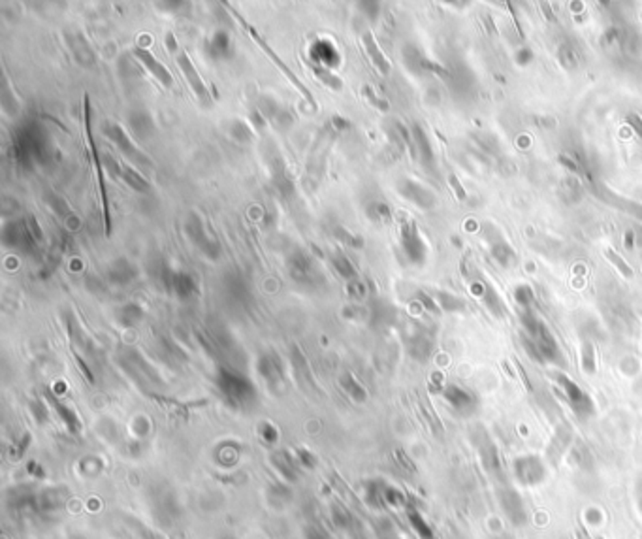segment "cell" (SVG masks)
I'll list each match as a JSON object with an SVG mask.
<instances>
[{
	"label": "cell",
	"instance_id": "obj_1",
	"mask_svg": "<svg viewBox=\"0 0 642 539\" xmlns=\"http://www.w3.org/2000/svg\"><path fill=\"white\" fill-rule=\"evenodd\" d=\"M215 387L228 406L236 407V409H245L256 400V389L253 381L247 376H243L232 368H227V366L217 369Z\"/></svg>",
	"mask_w": 642,
	"mask_h": 539
},
{
	"label": "cell",
	"instance_id": "obj_2",
	"mask_svg": "<svg viewBox=\"0 0 642 539\" xmlns=\"http://www.w3.org/2000/svg\"><path fill=\"white\" fill-rule=\"evenodd\" d=\"M83 113H85V136H87V146H89V151H91V161H93V164H95L96 181H98V192H100L104 229H106V236H110L111 234L110 200H108V189H106V174H104L102 151L96 148L95 138H93V133H91V106H89V98H85V104H83Z\"/></svg>",
	"mask_w": 642,
	"mask_h": 539
},
{
	"label": "cell",
	"instance_id": "obj_3",
	"mask_svg": "<svg viewBox=\"0 0 642 539\" xmlns=\"http://www.w3.org/2000/svg\"><path fill=\"white\" fill-rule=\"evenodd\" d=\"M185 234L189 238V242L198 251L204 255L205 259L217 260L222 255V247L217 236L211 230L207 229L205 221L198 214H190L185 221Z\"/></svg>",
	"mask_w": 642,
	"mask_h": 539
},
{
	"label": "cell",
	"instance_id": "obj_4",
	"mask_svg": "<svg viewBox=\"0 0 642 539\" xmlns=\"http://www.w3.org/2000/svg\"><path fill=\"white\" fill-rule=\"evenodd\" d=\"M159 281L168 295L179 298V300H189L198 295V281L192 273L179 270L172 266L170 262H164L159 270Z\"/></svg>",
	"mask_w": 642,
	"mask_h": 539
},
{
	"label": "cell",
	"instance_id": "obj_5",
	"mask_svg": "<svg viewBox=\"0 0 642 539\" xmlns=\"http://www.w3.org/2000/svg\"><path fill=\"white\" fill-rule=\"evenodd\" d=\"M102 130L104 134L108 136V140L115 144V148L121 151V155H123L132 166H139V168H151V166H153L151 159L132 141L128 133H126L119 123L108 121V123H104L102 125Z\"/></svg>",
	"mask_w": 642,
	"mask_h": 539
},
{
	"label": "cell",
	"instance_id": "obj_6",
	"mask_svg": "<svg viewBox=\"0 0 642 539\" xmlns=\"http://www.w3.org/2000/svg\"><path fill=\"white\" fill-rule=\"evenodd\" d=\"M400 244H402L403 255L415 266H424L428 259V245L424 242L420 230L415 221L403 219L400 225Z\"/></svg>",
	"mask_w": 642,
	"mask_h": 539
},
{
	"label": "cell",
	"instance_id": "obj_7",
	"mask_svg": "<svg viewBox=\"0 0 642 539\" xmlns=\"http://www.w3.org/2000/svg\"><path fill=\"white\" fill-rule=\"evenodd\" d=\"M552 377H554L555 385L563 391L567 404L578 419H588L595 413V406H593V400L590 398V394H586L569 376H565L563 371H554Z\"/></svg>",
	"mask_w": 642,
	"mask_h": 539
},
{
	"label": "cell",
	"instance_id": "obj_8",
	"mask_svg": "<svg viewBox=\"0 0 642 539\" xmlns=\"http://www.w3.org/2000/svg\"><path fill=\"white\" fill-rule=\"evenodd\" d=\"M286 270L292 281H296L299 285H314L322 279L319 264L314 259L303 249H296L288 255L286 259Z\"/></svg>",
	"mask_w": 642,
	"mask_h": 539
},
{
	"label": "cell",
	"instance_id": "obj_9",
	"mask_svg": "<svg viewBox=\"0 0 642 539\" xmlns=\"http://www.w3.org/2000/svg\"><path fill=\"white\" fill-rule=\"evenodd\" d=\"M102 163L106 166V170L113 174L115 178H119L126 187H130L132 191L136 192H149L151 191V183L147 181L136 166H132L126 161H119L110 153H102Z\"/></svg>",
	"mask_w": 642,
	"mask_h": 539
},
{
	"label": "cell",
	"instance_id": "obj_10",
	"mask_svg": "<svg viewBox=\"0 0 642 539\" xmlns=\"http://www.w3.org/2000/svg\"><path fill=\"white\" fill-rule=\"evenodd\" d=\"M233 15H236V17H238V19H240V21L243 23V25H245V29H247V32H249V34H251V38H253V40H255L256 44H258V45H260V47H262L264 51H266V55H268V57H270V59L273 60L275 65H277L279 70H281L283 74H286V78H288V80H290V82L294 83V87H296V89H298L299 93H301V95L306 96L307 102L311 104V106H313L314 110H317V102H314L313 93H311V91L307 89V87H306V85H303V83L299 82L298 76L294 74V72H292L290 68L286 67L285 62H283V59L279 57L277 53H275V51H273V49H271L270 44H268V42H266V40H264V38L260 36V32H258V30H256L255 27H253V25H249V23L245 21V19H243V17H241V15L238 14V12H236V10H233Z\"/></svg>",
	"mask_w": 642,
	"mask_h": 539
},
{
	"label": "cell",
	"instance_id": "obj_11",
	"mask_svg": "<svg viewBox=\"0 0 642 539\" xmlns=\"http://www.w3.org/2000/svg\"><path fill=\"white\" fill-rule=\"evenodd\" d=\"M512 472L520 485L524 487H537L542 481L547 479V466L542 464V460L533 455L518 457L512 462Z\"/></svg>",
	"mask_w": 642,
	"mask_h": 539
},
{
	"label": "cell",
	"instance_id": "obj_12",
	"mask_svg": "<svg viewBox=\"0 0 642 539\" xmlns=\"http://www.w3.org/2000/svg\"><path fill=\"white\" fill-rule=\"evenodd\" d=\"M529 338L533 340V343L537 345V351H539L540 358H542V364L544 362H550V364H555V366H563L565 364V358L562 355V349L558 345V341L552 336V332L548 330V326L540 321L539 326H537V330L533 334H527Z\"/></svg>",
	"mask_w": 642,
	"mask_h": 539
},
{
	"label": "cell",
	"instance_id": "obj_13",
	"mask_svg": "<svg viewBox=\"0 0 642 539\" xmlns=\"http://www.w3.org/2000/svg\"><path fill=\"white\" fill-rule=\"evenodd\" d=\"M175 62H177V67H179V70H181L183 76H185V80L189 83L190 91L194 93V96H196L198 100L204 104H211V91L205 85L204 78L198 74L196 67H194V62L190 60L189 55L185 51H179L175 55Z\"/></svg>",
	"mask_w": 642,
	"mask_h": 539
},
{
	"label": "cell",
	"instance_id": "obj_14",
	"mask_svg": "<svg viewBox=\"0 0 642 539\" xmlns=\"http://www.w3.org/2000/svg\"><path fill=\"white\" fill-rule=\"evenodd\" d=\"M256 369H258V376L262 377L266 385L273 391H277L285 385V366L275 351H268L258 356Z\"/></svg>",
	"mask_w": 642,
	"mask_h": 539
},
{
	"label": "cell",
	"instance_id": "obj_15",
	"mask_svg": "<svg viewBox=\"0 0 642 539\" xmlns=\"http://www.w3.org/2000/svg\"><path fill=\"white\" fill-rule=\"evenodd\" d=\"M497 500L499 505L503 509L505 517L511 520V525L514 526H525L527 523V509H525L524 502H522V496L514 490L512 487H501L497 490Z\"/></svg>",
	"mask_w": 642,
	"mask_h": 539
},
{
	"label": "cell",
	"instance_id": "obj_16",
	"mask_svg": "<svg viewBox=\"0 0 642 539\" xmlns=\"http://www.w3.org/2000/svg\"><path fill=\"white\" fill-rule=\"evenodd\" d=\"M2 236H4V244L10 245V247H15L19 251H32L34 245L38 244L34 236H32V230H30L27 217L19 219V221L8 222L4 230H2Z\"/></svg>",
	"mask_w": 642,
	"mask_h": 539
},
{
	"label": "cell",
	"instance_id": "obj_17",
	"mask_svg": "<svg viewBox=\"0 0 642 539\" xmlns=\"http://www.w3.org/2000/svg\"><path fill=\"white\" fill-rule=\"evenodd\" d=\"M309 62L328 70H336L341 65V53L332 40L319 38L309 47Z\"/></svg>",
	"mask_w": 642,
	"mask_h": 539
},
{
	"label": "cell",
	"instance_id": "obj_18",
	"mask_svg": "<svg viewBox=\"0 0 642 539\" xmlns=\"http://www.w3.org/2000/svg\"><path fill=\"white\" fill-rule=\"evenodd\" d=\"M398 192L402 194L403 198L415 204L420 209H431L437 204V196L426 187V185L418 183L415 179H402L398 183Z\"/></svg>",
	"mask_w": 642,
	"mask_h": 539
},
{
	"label": "cell",
	"instance_id": "obj_19",
	"mask_svg": "<svg viewBox=\"0 0 642 539\" xmlns=\"http://www.w3.org/2000/svg\"><path fill=\"white\" fill-rule=\"evenodd\" d=\"M132 55H134V57H136V59H138L139 62L146 67L147 72L153 76L154 80L161 83L162 87H166V89L174 87V76L170 74L168 68L164 67L161 60L157 59V57H154L153 53L149 51L147 47H144V45H136V47H134V51H132Z\"/></svg>",
	"mask_w": 642,
	"mask_h": 539
},
{
	"label": "cell",
	"instance_id": "obj_20",
	"mask_svg": "<svg viewBox=\"0 0 642 539\" xmlns=\"http://www.w3.org/2000/svg\"><path fill=\"white\" fill-rule=\"evenodd\" d=\"M443 398L460 415H471L477 409V396L460 385H446L443 389Z\"/></svg>",
	"mask_w": 642,
	"mask_h": 539
},
{
	"label": "cell",
	"instance_id": "obj_21",
	"mask_svg": "<svg viewBox=\"0 0 642 539\" xmlns=\"http://www.w3.org/2000/svg\"><path fill=\"white\" fill-rule=\"evenodd\" d=\"M205 55L213 60H225L230 59L233 53V44H232V38L228 34L227 30H215L211 36L205 40L204 44Z\"/></svg>",
	"mask_w": 642,
	"mask_h": 539
},
{
	"label": "cell",
	"instance_id": "obj_22",
	"mask_svg": "<svg viewBox=\"0 0 642 539\" xmlns=\"http://www.w3.org/2000/svg\"><path fill=\"white\" fill-rule=\"evenodd\" d=\"M136 277H138V270L128 259H115L108 264V270H106V279L117 287H124Z\"/></svg>",
	"mask_w": 642,
	"mask_h": 539
},
{
	"label": "cell",
	"instance_id": "obj_23",
	"mask_svg": "<svg viewBox=\"0 0 642 539\" xmlns=\"http://www.w3.org/2000/svg\"><path fill=\"white\" fill-rule=\"evenodd\" d=\"M260 113L266 117V121H270L281 128L290 126L292 121H294L290 110H286L283 104H279L275 98H270V96H264L260 100Z\"/></svg>",
	"mask_w": 642,
	"mask_h": 539
},
{
	"label": "cell",
	"instance_id": "obj_24",
	"mask_svg": "<svg viewBox=\"0 0 642 539\" xmlns=\"http://www.w3.org/2000/svg\"><path fill=\"white\" fill-rule=\"evenodd\" d=\"M362 44L365 47V53H367V57L373 62V67L379 70L382 76L390 74V70H392V65H390V60L385 55V51L380 49V45L377 44V40L373 36L371 30H364L362 32Z\"/></svg>",
	"mask_w": 642,
	"mask_h": 539
},
{
	"label": "cell",
	"instance_id": "obj_25",
	"mask_svg": "<svg viewBox=\"0 0 642 539\" xmlns=\"http://www.w3.org/2000/svg\"><path fill=\"white\" fill-rule=\"evenodd\" d=\"M482 441L477 439V450H479V457L484 466V470L492 475H501V460H499V452H497L496 445L490 439L488 436L481 437Z\"/></svg>",
	"mask_w": 642,
	"mask_h": 539
},
{
	"label": "cell",
	"instance_id": "obj_26",
	"mask_svg": "<svg viewBox=\"0 0 642 539\" xmlns=\"http://www.w3.org/2000/svg\"><path fill=\"white\" fill-rule=\"evenodd\" d=\"M47 400H49V404H51V407L55 409V413L58 415V419H60L62 424L66 426V430H68L70 434H80L81 421L72 407L66 406L65 402H60V400H58L55 394H51V392H47Z\"/></svg>",
	"mask_w": 642,
	"mask_h": 539
},
{
	"label": "cell",
	"instance_id": "obj_27",
	"mask_svg": "<svg viewBox=\"0 0 642 539\" xmlns=\"http://www.w3.org/2000/svg\"><path fill=\"white\" fill-rule=\"evenodd\" d=\"M66 498H68V492H66L65 488H49V490H45V492L38 496L36 509L42 511V513L60 511L65 507Z\"/></svg>",
	"mask_w": 642,
	"mask_h": 539
},
{
	"label": "cell",
	"instance_id": "obj_28",
	"mask_svg": "<svg viewBox=\"0 0 642 539\" xmlns=\"http://www.w3.org/2000/svg\"><path fill=\"white\" fill-rule=\"evenodd\" d=\"M411 130H413L416 155L420 157V161H422L426 166H433V163H435V153H433V148H431V141L430 138H428L426 130H424L420 125H413Z\"/></svg>",
	"mask_w": 642,
	"mask_h": 539
},
{
	"label": "cell",
	"instance_id": "obj_29",
	"mask_svg": "<svg viewBox=\"0 0 642 539\" xmlns=\"http://www.w3.org/2000/svg\"><path fill=\"white\" fill-rule=\"evenodd\" d=\"M146 317V310L139 306L138 302H128L121 306L117 310V321L119 325H123L124 328H132V326L139 325Z\"/></svg>",
	"mask_w": 642,
	"mask_h": 539
},
{
	"label": "cell",
	"instance_id": "obj_30",
	"mask_svg": "<svg viewBox=\"0 0 642 539\" xmlns=\"http://www.w3.org/2000/svg\"><path fill=\"white\" fill-rule=\"evenodd\" d=\"M330 262H332L334 270H336L343 279H347V283L358 279L356 266L352 264V260H350L343 251H336L334 255H330Z\"/></svg>",
	"mask_w": 642,
	"mask_h": 539
},
{
	"label": "cell",
	"instance_id": "obj_31",
	"mask_svg": "<svg viewBox=\"0 0 642 539\" xmlns=\"http://www.w3.org/2000/svg\"><path fill=\"white\" fill-rule=\"evenodd\" d=\"M407 518H409V525L411 528L415 530L416 536L420 539H437L435 538V532H433V528L430 526V523L424 518V515L415 507H409L407 509Z\"/></svg>",
	"mask_w": 642,
	"mask_h": 539
},
{
	"label": "cell",
	"instance_id": "obj_32",
	"mask_svg": "<svg viewBox=\"0 0 642 539\" xmlns=\"http://www.w3.org/2000/svg\"><path fill=\"white\" fill-rule=\"evenodd\" d=\"M309 68H311V72H313L314 78H317L322 85H326L328 89H334V91L343 89V80H341V78L334 72V70L317 67V65H313V62H309Z\"/></svg>",
	"mask_w": 642,
	"mask_h": 539
},
{
	"label": "cell",
	"instance_id": "obj_33",
	"mask_svg": "<svg viewBox=\"0 0 642 539\" xmlns=\"http://www.w3.org/2000/svg\"><path fill=\"white\" fill-rule=\"evenodd\" d=\"M271 460H273V466L277 468L279 473H281L285 479H288V481L296 479V475H298V472H296V470H298V466H296V460H294L288 452H283V450H281V452H275Z\"/></svg>",
	"mask_w": 642,
	"mask_h": 539
},
{
	"label": "cell",
	"instance_id": "obj_34",
	"mask_svg": "<svg viewBox=\"0 0 642 539\" xmlns=\"http://www.w3.org/2000/svg\"><path fill=\"white\" fill-rule=\"evenodd\" d=\"M227 130L228 134H230V138L238 141V144H249V141L255 138L253 126H249L247 123L241 121V119H232L227 125Z\"/></svg>",
	"mask_w": 642,
	"mask_h": 539
},
{
	"label": "cell",
	"instance_id": "obj_35",
	"mask_svg": "<svg viewBox=\"0 0 642 539\" xmlns=\"http://www.w3.org/2000/svg\"><path fill=\"white\" fill-rule=\"evenodd\" d=\"M492 257L496 260L497 264H501L503 268H509L516 260V253L512 249L511 245L507 244L505 240H497L492 244Z\"/></svg>",
	"mask_w": 642,
	"mask_h": 539
},
{
	"label": "cell",
	"instance_id": "obj_36",
	"mask_svg": "<svg viewBox=\"0 0 642 539\" xmlns=\"http://www.w3.org/2000/svg\"><path fill=\"white\" fill-rule=\"evenodd\" d=\"M130 128L138 138H147L153 133V119L146 111H136L130 115Z\"/></svg>",
	"mask_w": 642,
	"mask_h": 539
},
{
	"label": "cell",
	"instance_id": "obj_37",
	"mask_svg": "<svg viewBox=\"0 0 642 539\" xmlns=\"http://www.w3.org/2000/svg\"><path fill=\"white\" fill-rule=\"evenodd\" d=\"M341 387H343V391L349 394L350 398L358 402V404L365 402V398H367V391L364 389V385L360 383L352 374H343L341 376Z\"/></svg>",
	"mask_w": 642,
	"mask_h": 539
},
{
	"label": "cell",
	"instance_id": "obj_38",
	"mask_svg": "<svg viewBox=\"0 0 642 539\" xmlns=\"http://www.w3.org/2000/svg\"><path fill=\"white\" fill-rule=\"evenodd\" d=\"M365 215L369 217V221L379 222V225H387L392 221V209L385 202H373L365 209Z\"/></svg>",
	"mask_w": 642,
	"mask_h": 539
},
{
	"label": "cell",
	"instance_id": "obj_39",
	"mask_svg": "<svg viewBox=\"0 0 642 539\" xmlns=\"http://www.w3.org/2000/svg\"><path fill=\"white\" fill-rule=\"evenodd\" d=\"M580 364L586 374H595L597 369V362H595V347L591 341H584L582 349H580Z\"/></svg>",
	"mask_w": 642,
	"mask_h": 539
},
{
	"label": "cell",
	"instance_id": "obj_40",
	"mask_svg": "<svg viewBox=\"0 0 642 539\" xmlns=\"http://www.w3.org/2000/svg\"><path fill=\"white\" fill-rule=\"evenodd\" d=\"M605 257L610 260V264H612V266L616 268V270H618V272H620L623 277H628V279H633L635 272H633V268L629 266L628 262L623 260V257H621V255H618V253L614 251V249H605Z\"/></svg>",
	"mask_w": 642,
	"mask_h": 539
},
{
	"label": "cell",
	"instance_id": "obj_41",
	"mask_svg": "<svg viewBox=\"0 0 642 539\" xmlns=\"http://www.w3.org/2000/svg\"><path fill=\"white\" fill-rule=\"evenodd\" d=\"M334 236L336 240H339L341 244L347 245V247H362L364 245V238L358 236V234H352L349 229H345V227H336L334 229Z\"/></svg>",
	"mask_w": 642,
	"mask_h": 539
},
{
	"label": "cell",
	"instance_id": "obj_42",
	"mask_svg": "<svg viewBox=\"0 0 642 539\" xmlns=\"http://www.w3.org/2000/svg\"><path fill=\"white\" fill-rule=\"evenodd\" d=\"M533 300H535V293L529 285H518L514 288V302L518 303L522 310H531Z\"/></svg>",
	"mask_w": 642,
	"mask_h": 539
},
{
	"label": "cell",
	"instance_id": "obj_43",
	"mask_svg": "<svg viewBox=\"0 0 642 539\" xmlns=\"http://www.w3.org/2000/svg\"><path fill=\"white\" fill-rule=\"evenodd\" d=\"M435 302H439V308L445 311H460L466 308V303L460 298L448 295V293H437L435 296Z\"/></svg>",
	"mask_w": 642,
	"mask_h": 539
},
{
	"label": "cell",
	"instance_id": "obj_44",
	"mask_svg": "<svg viewBox=\"0 0 642 539\" xmlns=\"http://www.w3.org/2000/svg\"><path fill=\"white\" fill-rule=\"evenodd\" d=\"M382 500H385V505H388V507H400V505H405V494L400 492V490L394 487H385Z\"/></svg>",
	"mask_w": 642,
	"mask_h": 539
},
{
	"label": "cell",
	"instance_id": "obj_45",
	"mask_svg": "<svg viewBox=\"0 0 642 539\" xmlns=\"http://www.w3.org/2000/svg\"><path fill=\"white\" fill-rule=\"evenodd\" d=\"M362 95H364L365 98H367V102L371 104V106H375L377 110H380V111L390 110V104H388L382 96L377 95V93L373 91V87H369V85H364V87H362Z\"/></svg>",
	"mask_w": 642,
	"mask_h": 539
},
{
	"label": "cell",
	"instance_id": "obj_46",
	"mask_svg": "<svg viewBox=\"0 0 642 539\" xmlns=\"http://www.w3.org/2000/svg\"><path fill=\"white\" fill-rule=\"evenodd\" d=\"M560 60H562V65L565 68H577L580 59H578L577 51L571 47V45H562V49H560Z\"/></svg>",
	"mask_w": 642,
	"mask_h": 539
},
{
	"label": "cell",
	"instance_id": "obj_47",
	"mask_svg": "<svg viewBox=\"0 0 642 539\" xmlns=\"http://www.w3.org/2000/svg\"><path fill=\"white\" fill-rule=\"evenodd\" d=\"M260 437L264 439V444L273 445L279 439L277 428H275L273 424H270V422H262V424H260Z\"/></svg>",
	"mask_w": 642,
	"mask_h": 539
},
{
	"label": "cell",
	"instance_id": "obj_48",
	"mask_svg": "<svg viewBox=\"0 0 642 539\" xmlns=\"http://www.w3.org/2000/svg\"><path fill=\"white\" fill-rule=\"evenodd\" d=\"M535 59V53L529 49V47H520L518 51L514 53V62L518 65V67H529Z\"/></svg>",
	"mask_w": 642,
	"mask_h": 539
},
{
	"label": "cell",
	"instance_id": "obj_49",
	"mask_svg": "<svg viewBox=\"0 0 642 539\" xmlns=\"http://www.w3.org/2000/svg\"><path fill=\"white\" fill-rule=\"evenodd\" d=\"M334 520H336L337 526H341V528H350V523H352V517H350V513L341 505H336V509H334Z\"/></svg>",
	"mask_w": 642,
	"mask_h": 539
},
{
	"label": "cell",
	"instance_id": "obj_50",
	"mask_svg": "<svg viewBox=\"0 0 642 539\" xmlns=\"http://www.w3.org/2000/svg\"><path fill=\"white\" fill-rule=\"evenodd\" d=\"M626 123H628L629 128H631V130H633V133H635L639 138H642V117L639 115V113H633V111H631V113H628V117H626Z\"/></svg>",
	"mask_w": 642,
	"mask_h": 539
},
{
	"label": "cell",
	"instance_id": "obj_51",
	"mask_svg": "<svg viewBox=\"0 0 642 539\" xmlns=\"http://www.w3.org/2000/svg\"><path fill=\"white\" fill-rule=\"evenodd\" d=\"M448 185L452 187L454 194H456V198L458 200H466L467 198V192L463 189V185L460 183V179L456 178L454 174H448Z\"/></svg>",
	"mask_w": 642,
	"mask_h": 539
},
{
	"label": "cell",
	"instance_id": "obj_52",
	"mask_svg": "<svg viewBox=\"0 0 642 539\" xmlns=\"http://www.w3.org/2000/svg\"><path fill=\"white\" fill-rule=\"evenodd\" d=\"M296 458H298V462L303 466V468H313V466L317 464V458H314L307 449L296 450Z\"/></svg>",
	"mask_w": 642,
	"mask_h": 539
},
{
	"label": "cell",
	"instance_id": "obj_53",
	"mask_svg": "<svg viewBox=\"0 0 642 539\" xmlns=\"http://www.w3.org/2000/svg\"><path fill=\"white\" fill-rule=\"evenodd\" d=\"M347 290H349L350 296H354V298H360V296H364L365 287H364V283H362V281L356 279V281H350L349 285H347Z\"/></svg>",
	"mask_w": 642,
	"mask_h": 539
},
{
	"label": "cell",
	"instance_id": "obj_54",
	"mask_svg": "<svg viewBox=\"0 0 642 539\" xmlns=\"http://www.w3.org/2000/svg\"><path fill=\"white\" fill-rule=\"evenodd\" d=\"M558 161H560V164H562V166H565L567 170L573 172V174L580 172V166H578V163H575V161H573V159H569L567 155H558Z\"/></svg>",
	"mask_w": 642,
	"mask_h": 539
},
{
	"label": "cell",
	"instance_id": "obj_55",
	"mask_svg": "<svg viewBox=\"0 0 642 539\" xmlns=\"http://www.w3.org/2000/svg\"><path fill=\"white\" fill-rule=\"evenodd\" d=\"M332 126H334L336 130H339V133H343V130L350 128V123L345 117H341V115H334V117H332Z\"/></svg>",
	"mask_w": 642,
	"mask_h": 539
},
{
	"label": "cell",
	"instance_id": "obj_56",
	"mask_svg": "<svg viewBox=\"0 0 642 539\" xmlns=\"http://www.w3.org/2000/svg\"><path fill=\"white\" fill-rule=\"evenodd\" d=\"M633 240H635V234H633V232H628L626 238H623V244H626L628 249H633Z\"/></svg>",
	"mask_w": 642,
	"mask_h": 539
},
{
	"label": "cell",
	"instance_id": "obj_57",
	"mask_svg": "<svg viewBox=\"0 0 642 539\" xmlns=\"http://www.w3.org/2000/svg\"><path fill=\"white\" fill-rule=\"evenodd\" d=\"M637 503H639V511L642 513V479L639 481V487H637Z\"/></svg>",
	"mask_w": 642,
	"mask_h": 539
},
{
	"label": "cell",
	"instance_id": "obj_58",
	"mask_svg": "<svg viewBox=\"0 0 642 539\" xmlns=\"http://www.w3.org/2000/svg\"><path fill=\"white\" fill-rule=\"evenodd\" d=\"M76 539H83V538H76Z\"/></svg>",
	"mask_w": 642,
	"mask_h": 539
}]
</instances>
